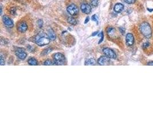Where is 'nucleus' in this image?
I'll return each mask as SVG.
<instances>
[{"label":"nucleus","mask_w":153,"mask_h":114,"mask_svg":"<svg viewBox=\"0 0 153 114\" xmlns=\"http://www.w3.org/2000/svg\"><path fill=\"white\" fill-rule=\"evenodd\" d=\"M35 43L39 46H44L48 45L50 43V40L48 35L43 33H40L37 34L34 38Z\"/></svg>","instance_id":"f257e3e1"},{"label":"nucleus","mask_w":153,"mask_h":114,"mask_svg":"<svg viewBox=\"0 0 153 114\" xmlns=\"http://www.w3.org/2000/svg\"><path fill=\"white\" fill-rule=\"evenodd\" d=\"M140 33L146 38H150L152 36V29L150 25L146 22L142 23L139 27Z\"/></svg>","instance_id":"f03ea898"},{"label":"nucleus","mask_w":153,"mask_h":114,"mask_svg":"<svg viewBox=\"0 0 153 114\" xmlns=\"http://www.w3.org/2000/svg\"><path fill=\"white\" fill-rule=\"evenodd\" d=\"M54 60L56 65H62L66 62V58L62 53H58L54 55Z\"/></svg>","instance_id":"7ed1b4c3"},{"label":"nucleus","mask_w":153,"mask_h":114,"mask_svg":"<svg viewBox=\"0 0 153 114\" xmlns=\"http://www.w3.org/2000/svg\"><path fill=\"white\" fill-rule=\"evenodd\" d=\"M66 10H67L68 13L72 16L78 15L79 12V8H78L77 6L74 4H71L68 6L67 8H66Z\"/></svg>","instance_id":"20e7f679"},{"label":"nucleus","mask_w":153,"mask_h":114,"mask_svg":"<svg viewBox=\"0 0 153 114\" xmlns=\"http://www.w3.org/2000/svg\"><path fill=\"white\" fill-rule=\"evenodd\" d=\"M103 53L106 56L108 57L110 59H116V54L115 53L114 51L112 50L110 48H104L103 50Z\"/></svg>","instance_id":"39448f33"},{"label":"nucleus","mask_w":153,"mask_h":114,"mask_svg":"<svg viewBox=\"0 0 153 114\" xmlns=\"http://www.w3.org/2000/svg\"><path fill=\"white\" fill-rule=\"evenodd\" d=\"M111 62L110 58L106 56L100 57L98 60V63L101 66L109 65L111 64Z\"/></svg>","instance_id":"423d86ee"},{"label":"nucleus","mask_w":153,"mask_h":114,"mask_svg":"<svg viewBox=\"0 0 153 114\" xmlns=\"http://www.w3.org/2000/svg\"><path fill=\"white\" fill-rule=\"evenodd\" d=\"M134 37L131 33H128L126 35V43L128 46H132L134 44Z\"/></svg>","instance_id":"0eeeda50"},{"label":"nucleus","mask_w":153,"mask_h":114,"mask_svg":"<svg viewBox=\"0 0 153 114\" xmlns=\"http://www.w3.org/2000/svg\"><path fill=\"white\" fill-rule=\"evenodd\" d=\"M2 21L6 26L10 27V28H12L14 26V23H13V21L10 18H9L7 15H4L2 17Z\"/></svg>","instance_id":"6e6552de"},{"label":"nucleus","mask_w":153,"mask_h":114,"mask_svg":"<svg viewBox=\"0 0 153 114\" xmlns=\"http://www.w3.org/2000/svg\"><path fill=\"white\" fill-rule=\"evenodd\" d=\"M16 55L19 59L21 60H24L27 57V54L22 49H18L16 51Z\"/></svg>","instance_id":"1a4fd4ad"},{"label":"nucleus","mask_w":153,"mask_h":114,"mask_svg":"<svg viewBox=\"0 0 153 114\" xmlns=\"http://www.w3.org/2000/svg\"><path fill=\"white\" fill-rule=\"evenodd\" d=\"M17 30L21 33H25L28 30V25L25 21L20 22L17 26Z\"/></svg>","instance_id":"9d476101"},{"label":"nucleus","mask_w":153,"mask_h":114,"mask_svg":"<svg viewBox=\"0 0 153 114\" xmlns=\"http://www.w3.org/2000/svg\"><path fill=\"white\" fill-rule=\"evenodd\" d=\"M80 9L83 13L88 14L91 11V6L88 3H83L80 6Z\"/></svg>","instance_id":"9b49d317"},{"label":"nucleus","mask_w":153,"mask_h":114,"mask_svg":"<svg viewBox=\"0 0 153 114\" xmlns=\"http://www.w3.org/2000/svg\"><path fill=\"white\" fill-rule=\"evenodd\" d=\"M124 9V5L121 3H117L114 7V10L116 13H121Z\"/></svg>","instance_id":"f8f14e48"},{"label":"nucleus","mask_w":153,"mask_h":114,"mask_svg":"<svg viewBox=\"0 0 153 114\" xmlns=\"http://www.w3.org/2000/svg\"><path fill=\"white\" fill-rule=\"evenodd\" d=\"M48 36L50 39V41H54L56 40V35L55 33H54V31L52 30V29H49L48 30Z\"/></svg>","instance_id":"ddd939ff"},{"label":"nucleus","mask_w":153,"mask_h":114,"mask_svg":"<svg viewBox=\"0 0 153 114\" xmlns=\"http://www.w3.org/2000/svg\"><path fill=\"white\" fill-rule=\"evenodd\" d=\"M96 64V61L95 59L91 58V59H88L87 60H86L85 62V65L86 66H92V65H95Z\"/></svg>","instance_id":"4468645a"},{"label":"nucleus","mask_w":153,"mask_h":114,"mask_svg":"<svg viewBox=\"0 0 153 114\" xmlns=\"http://www.w3.org/2000/svg\"><path fill=\"white\" fill-rule=\"evenodd\" d=\"M28 63L29 65L31 66H36L38 64V62H37L36 59H35L34 58H30V59H29Z\"/></svg>","instance_id":"2eb2a0df"},{"label":"nucleus","mask_w":153,"mask_h":114,"mask_svg":"<svg viewBox=\"0 0 153 114\" xmlns=\"http://www.w3.org/2000/svg\"><path fill=\"white\" fill-rule=\"evenodd\" d=\"M67 21L68 23H70V24L73 25H76L77 24V21H76V19L74 18V17H70L68 18Z\"/></svg>","instance_id":"dca6fc26"},{"label":"nucleus","mask_w":153,"mask_h":114,"mask_svg":"<svg viewBox=\"0 0 153 114\" xmlns=\"http://www.w3.org/2000/svg\"><path fill=\"white\" fill-rule=\"evenodd\" d=\"M44 65L45 66H53V65H56V63L54 61H52L50 59H46L45 60L44 62Z\"/></svg>","instance_id":"f3484780"},{"label":"nucleus","mask_w":153,"mask_h":114,"mask_svg":"<svg viewBox=\"0 0 153 114\" xmlns=\"http://www.w3.org/2000/svg\"><path fill=\"white\" fill-rule=\"evenodd\" d=\"M52 51V48H47L46 49H45V50H44L42 51V56H46V55H47L49 53H50Z\"/></svg>","instance_id":"a211bd4d"},{"label":"nucleus","mask_w":153,"mask_h":114,"mask_svg":"<svg viewBox=\"0 0 153 114\" xmlns=\"http://www.w3.org/2000/svg\"><path fill=\"white\" fill-rule=\"evenodd\" d=\"M98 3H99L98 0H91V5L94 7L98 6Z\"/></svg>","instance_id":"6ab92c4d"},{"label":"nucleus","mask_w":153,"mask_h":114,"mask_svg":"<svg viewBox=\"0 0 153 114\" xmlns=\"http://www.w3.org/2000/svg\"><path fill=\"white\" fill-rule=\"evenodd\" d=\"M115 29L112 27H109L107 29V33L108 35H112L115 32Z\"/></svg>","instance_id":"aec40b11"},{"label":"nucleus","mask_w":153,"mask_h":114,"mask_svg":"<svg viewBox=\"0 0 153 114\" xmlns=\"http://www.w3.org/2000/svg\"><path fill=\"white\" fill-rule=\"evenodd\" d=\"M98 36L100 37V40L99 41V44H100V43L102 42V41H103L104 39V34L103 32H101L100 33H99V35H98Z\"/></svg>","instance_id":"412c9836"},{"label":"nucleus","mask_w":153,"mask_h":114,"mask_svg":"<svg viewBox=\"0 0 153 114\" xmlns=\"http://www.w3.org/2000/svg\"><path fill=\"white\" fill-rule=\"evenodd\" d=\"M91 19H92V20L94 21V22H96L97 24H98V18L96 15V14L93 15L91 17Z\"/></svg>","instance_id":"4be33fe9"},{"label":"nucleus","mask_w":153,"mask_h":114,"mask_svg":"<svg viewBox=\"0 0 153 114\" xmlns=\"http://www.w3.org/2000/svg\"><path fill=\"white\" fill-rule=\"evenodd\" d=\"M37 25H38L39 28H42L43 26V21L42 19H38V20L37 21Z\"/></svg>","instance_id":"5701e85b"},{"label":"nucleus","mask_w":153,"mask_h":114,"mask_svg":"<svg viewBox=\"0 0 153 114\" xmlns=\"http://www.w3.org/2000/svg\"><path fill=\"white\" fill-rule=\"evenodd\" d=\"M149 46H150V43H148V42L144 43V44H143L142 45V48L144 49H148Z\"/></svg>","instance_id":"b1692460"},{"label":"nucleus","mask_w":153,"mask_h":114,"mask_svg":"<svg viewBox=\"0 0 153 114\" xmlns=\"http://www.w3.org/2000/svg\"><path fill=\"white\" fill-rule=\"evenodd\" d=\"M136 0H124V2L128 4H132L135 2Z\"/></svg>","instance_id":"393cba45"},{"label":"nucleus","mask_w":153,"mask_h":114,"mask_svg":"<svg viewBox=\"0 0 153 114\" xmlns=\"http://www.w3.org/2000/svg\"><path fill=\"white\" fill-rule=\"evenodd\" d=\"M16 9L15 7H12V8L10 9V13L11 14L14 15L16 14Z\"/></svg>","instance_id":"a878e982"},{"label":"nucleus","mask_w":153,"mask_h":114,"mask_svg":"<svg viewBox=\"0 0 153 114\" xmlns=\"http://www.w3.org/2000/svg\"><path fill=\"white\" fill-rule=\"evenodd\" d=\"M119 31H120V32L121 33V34L122 35H124L125 33V29L124 27H119Z\"/></svg>","instance_id":"bb28decb"},{"label":"nucleus","mask_w":153,"mask_h":114,"mask_svg":"<svg viewBox=\"0 0 153 114\" xmlns=\"http://www.w3.org/2000/svg\"><path fill=\"white\" fill-rule=\"evenodd\" d=\"M4 64H5V60L4 59L3 57L1 56V65L3 66V65H4Z\"/></svg>","instance_id":"cd10ccee"},{"label":"nucleus","mask_w":153,"mask_h":114,"mask_svg":"<svg viewBox=\"0 0 153 114\" xmlns=\"http://www.w3.org/2000/svg\"><path fill=\"white\" fill-rule=\"evenodd\" d=\"M89 20H90V17H87V18H86V21H85V22H84V23H87V22H88V21H89Z\"/></svg>","instance_id":"c85d7f7f"},{"label":"nucleus","mask_w":153,"mask_h":114,"mask_svg":"<svg viewBox=\"0 0 153 114\" xmlns=\"http://www.w3.org/2000/svg\"><path fill=\"white\" fill-rule=\"evenodd\" d=\"M148 66H153V61L152 62H149L148 63Z\"/></svg>","instance_id":"c756f323"},{"label":"nucleus","mask_w":153,"mask_h":114,"mask_svg":"<svg viewBox=\"0 0 153 114\" xmlns=\"http://www.w3.org/2000/svg\"><path fill=\"white\" fill-rule=\"evenodd\" d=\"M98 33H99V31H96V32L92 33V36H95V35L98 34Z\"/></svg>","instance_id":"7c9ffc66"},{"label":"nucleus","mask_w":153,"mask_h":114,"mask_svg":"<svg viewBox=\"0 0 153 114\" xmlns=\"http://www.w3.org/2000/svg\"><path fill=\"white\" fill-rule=\"evenodd\" d=\"M148 10L150 11V12H152L153 11V9H150V8H148Z\"/></svg>","instance_id":"2f4dec72"}]
</instances>
